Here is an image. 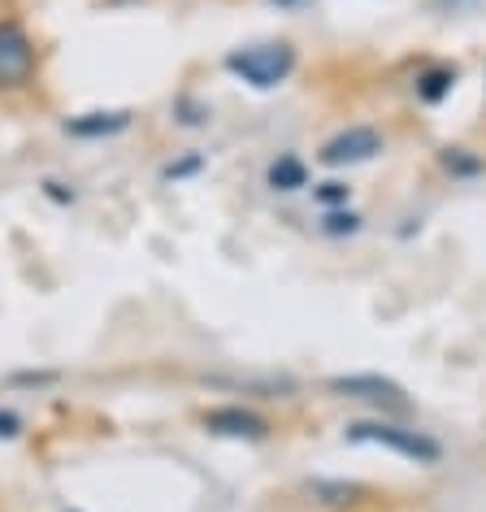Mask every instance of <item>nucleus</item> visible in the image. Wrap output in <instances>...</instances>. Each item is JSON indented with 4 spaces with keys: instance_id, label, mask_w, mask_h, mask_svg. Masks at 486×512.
Segmentation results:
<instances>
[{
    "instance_id": "obj_1",
    "label": "nucleus",
    "mask_w": 486,
    "mask_h": 512,
    "mask_svg": "<svg viewBox=\"0 0 486 512\" xmlns=\"http://www.w3.org/2000/svg\"><path fill=\"white\" fill-rule=\"evenodd\" d=\"M343 439L348 443H369V447H382V452H395L413 465H439L443 460V443L434 434L417 430V426H404V421H391V417H374V421H348L343 426Z\"/></svg>"
},
{
    "instance_id": "obj_2",
    "label": "nucleus",
    "mask_w": 486,
    "mask_h": 512,
    "mask_svg": "<svg viewBox=\"0 0 486 512\" xmlns=\"http://www.w3.org/2000/svg\"><path fill=\"white\" fill-rule=\"evenodd\" d=\"M222 66H226V74H235L239 83H248L252 92H274V87H283L291 74H296V48L287 40L248 44V48L226 53Z\"/></svg>"
},
{
    "instance_id": "obj_3",
    "label": "nucleus",
    "mask_w": 486,
    "mask_h": 512,
    "mask_svg": "<svg viewBox=\"0 0 486 512\" xmlns=\"http://www.w3.org/2000/svg\"><path fill=\"white\" fill-rule=\"evenodd\" d=\"M326 391L339 395V400L369 404L382 417H395V413H408V408H413L408 391L387 374H335V378H326Z\"/></svg>"
},
{
    "instance_id": "obj_4",
    "label": "nucleus",
    "mask_w": 486,
    "mask_h": 512,
    "mask_svg": "<svg viewBox=\"0 0 486 512\" xmlns=\"http://www.w3.org/2000/svg\"><path fill=\"white\" fill-rule=\"evenodd\" d=\"M40 53H35L31 31L18 18H0V92H22L35 79Z\"/></svg>"
},
{
    "instance_id": "obj_5",
    "label": "nucleus",
    "mask_w": 486,
    "mask_h": 512,
    "mask_svg": "<svg viewBox=\"0 0 486 512\" xmlns=\"http://www.w3.org/2000/svg\"><path fill=\"white\" fill-rule=\"evenodd\" d=\"M382 148H387V139L374 126H343L339 135H330L322 148H317V161L326 165V170H352V165H365L382 157Z\"/></svg>"
},
{
    "instance_id": "obj_6",
    "label": "nucleus",
    "mask_w": 486,
    "mask_h": 512,
    "mask_svg": "<svg viewBox=\"0 0 486 512\" xmlns=\"http://www.w3.org/2000/svg\"><path fill=\"white\" fill-rule=\"evenodd\" d=\"M200 421H204L209 434H217V439H239V443H265L270 439V421H265L261 413H252V408H243V404H217Z\"/></svg>"
},
{
    "instance_id": "obj_7",
    "label": "nucleus",
    "mask_w": 486,
    "mask_h": 512,
    "mask_svg": "<svg viewBox=\"0 0 486 512\" xmlns=\"http://www.w3.org/2000/svg\"><path fill=\"white\" fill-rule=\"evenodd\" d=\"M135 126L131 109H92V113H74V118L61 122V131L74 139H118Z\"/></svg>"
},
{
    "instance_id": "obj_8",
    "label": "nucleus",
    "mask_w": 486,
    "mask_h": 512,
    "mask_svg": "<svg viewBox=\"0 0 486 512\" xmlns=\"http://www.w3.org/2000/svg\"><path fill=\"white\" fill-rule=\"evenodd\" d=\"M265 183H270L274 191H300L309 187V165H304L296 152H278V157L270 161V170H265Z\"/></svg>"
},
{
    "instance_id": "obj_9",
    "label": "nucleus",
    "mask_w": 486,
    "mask_h": 512,
    "mask_svg": "<svg viewBox=\"0 0 486 512\" xmlns=\"http://www.w3.org/2000/svg\"><path fill=\"white\" fill-rule=\"evenodd\" d=\"M452 87H456V70L452 66H426L413 79V92L417 100H426V105H439V100L452 96Z\"/></svg>"
},
{
    "instance_id": "obj_10",
    "label": "nucleus",
    "mask_w": 486,
    "mask_h": 512,
    "mask_svg": "<svg viewBox=\"0 0 486 512\" xmlns=\"http://www.w3.org/2000/svg\"><path fill=\"white\" fill-rule=\"evenodd\" d=\"M309 495H313V504H322V508H348V504H356V499L365 495V486L317 478V482H309Z\"/></svg>"
},
{
    "instance_id": "obj_11",
    "label": "nucleus",
    "mask_w": 486,
    "mask_h": 512,
    "mask_svg": "<svg viewBox=\"0 0 486 512\" xmlns=\"http://www.w3.org/2000/svg\"><path fill=\"white\" fill-rule=\"evenodd\" d=\"M439 165L452 178H478V174H486V161L478 157V152H469V148H460V144H447V148H439Z\"/></svg>"
},
{
    "instance_id": "obj_12",
    "label": "nucleus",
    "mask_w": 486,
    "mask_h": 512,
    "mask_svg": "<svg viewBox=\"0 0 486 512\" xmlns=\"http://www.w3.org/2000/svg\"><path fill=\"white\" fill-rule=\"evenodd\" d=\"M174 122L187 126V131H200V126L213 122V109L204 105L200 96H178V100H174Z\"/></svg>"
},
{
    "instance_id": "obj_13",
    "label": "nucleus",
    "mask_w": 486,
    "mask_h": 512,
    "mask_svg": "<svg viewBox=\"0 0 486 512\" xmlns=\"http://www.w3.org/2000/svg\"><path fill=\"white\" fill-rule=\"evenodd\" d=\"M361 213H352V209H326V222L322 230L330 239H348V235H361Z\"/></svg>"
},
{
    "instance_id": "obj_14",
    "label": "nucleus",
    "mask_w": 486,
    "mask_h": 512,
    "mask_svg": "<svg viewBox=\"0 0 486 512\" xmlns=\"http://www.w3.org/2000/svg\"><path fill=\"white\" fill-rule=\"evenodd\" d=\"M348 196H352V191L343 187V183H322V187H313V200L322 204V209H348Z\"/></svg>"
},
{
    "instance_id": "obj_15",
    "label": "nucleus",
    "mask_w": 486,
    "mask_h": 512,
    "mask_svg": "<svg viewBox=\"0 0 486 512\" xmlns=\"http://www.w3.org/2000/svg\"><path fill=\"white\" fill-rule=\"evenodd\" d=\"M200 170H204V157H183V161L165 165V178H170V183H178V178H191V174H200Z\"/></svg>"
},
{
    "instance_id": "obj_16",
    "label": "nucleus",
    "mask_w": 486,
    "mask_h": 512,
    "mask_svg": "<svg viewBox=\"0 0 486 512\" xmlns=\"http://www.w3.org/2000/svg\"><path fill=\"white\" fill-rule=\"evenodd\" d=\"M18 434H22V417L0 408V439H18Z\"/></svg>"
},
{
    "instance_id": "obj_17",
    "label": "nucleus",
    "mask_w": 486,
    "mask_h": 512,
    "mask_svg": "<svg viewBox=\"0 0 486 512\" xmlns=\"http://www.w3.org/2000/svg\"><path fill=\"white\" fill-rule=\"evenodd\" d=\"M44 191L53 196L57 204H74V191H66V183H44Z\"/></svg>"
},
{
    "instance_id": "obj_18",
    "label": "nucleus",
    "mask_w": 486,
    "mask_h": 512,
    "mask_svg": "<svg viewBox=\"0 0 486 512\" xmlns=\"http://www.w3.org/2000/svg\"><path fill=\"white\" fill-rule=\"evenodd\" d=\"M274 9H283V14H300V9H309L313 0H270Z\"/></svg>"
}]
</instances>
